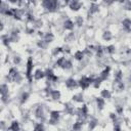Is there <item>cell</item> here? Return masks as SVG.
<instances>
[{"mask_svg":"<svg viewBox=\"0 0 131 131\" xmlns=\"http://www.w3.org/2000/svg\"><path fill=\"white\" fill-rule=\"evenodd\" d=\"M59 1H55V0H45L41 2V5L44 9H46L49 12H55L58 10L59 8Z\"/></svg>","mask_w":131,"mask_h":131,"instance_id":"1","label":"cell"},{"mask_svg":"<svg viewBox=\"0 0 131 131\" xmlns=\"http://www.w3.org/2000/svg\"><path fill=\"white\" fill-rule=\"evenodd\" d=\"M33 68H34V63H33V58L30 56L27 60V66H26V77L29 81V83L32 82L33 80Z\"/></svg>","mask_w":131,"mask_h":131,"instance_id":"2","label":"cell"},{"mask_svg":"<svg viewBox=\"0 0 131 131\" xmlns=\"http://www.w3.org/2000/svg\"><path fill=\"white\" fill-rule=\"evenodd\" d=\"M94 78L92 77H87V76H83L80 78V80L78 81V84L79 86L83 89V90H86L90 85H92V81H93Z\"/></svg>","mask_w":131,"mask_h":131,"instance_id":"3","label":"cell"},{"mask_svg":"<svg viewBox=\"0 0 131 131\" xmlns=\"http://www.w3.org/2000/svg\"><path fill=\"white\" fill-rule=\"evenodd\" d=\"M60 118V113L58 111H51L50 112V116H49V120H48V123L50 125H55L58 120Z\"/></svg>","mask_w":131,"mask_h":131,"instance_id":"4","label":"cell"},{"mask_svg":"<svg viewBox=\"0 0 131 131\" xmlns=\"http://www.w3.org/2000/svg\"><path fill=\"white\" fill-rule=\"evenodd\" d=\"M83 6V3H81L80 1L74 0V1H69V8L73 11H78L80 10V8Z\"/></svg>","mask_w":131,"mask_h":131,"instance_id":"5","label":"cell"},{"mask_svg":"<svg viewBox=\"0 0 131 131\" xmlns=\"http://www.w3.org/2000/svg\"><path fill=\"white\" fill-rule=\"evenodd\" d=\"M66 87L68 88V89H74V88H76L79 84H78V82L74 79V78H69L67 81H66Z\"/></svg>","mask_w":131,"mask_h":131,"instance_id":"6","label":"cell"},{"mask_svg":"<svg viewBox=\"0 0 131 131\" xmlns=\"http://www.w3.org/2000/svg\"><path fill=\"white\" fill-rule=\"evenodd\" d=\"M35 116L40 119L41 121H44V108L42 105H39L36 110H35Z\"/></svg>","mask_w":131,"mask_h":131,"instance_id":"7","label":"cell"},{"mask_svg":"<svg viewBox=\"0 0 131 131\" xmlns=\"http://www.w3.org/2000/svg\"><path fill=\"white\" fill-rule=\"evenodd\" d=\"M98 10H99V6H98V4H97V3H95V2H92V3L90 4V6H89L88 14H89V15L94 14V13L98 12Z\"/></svg>","mask_w":131,"mask_h":131,"instance_id":"8","label":"cell"},{"mask_svg":"<svg viewBox=\"0 0 131 131\" xmlns=\"http://www.w3.org/2000/svg\"><path fill=\"white\" fill-rule=\"evenodd\" d=\"M110 72H111V68H110V67H106V68L99 74V78H100L102 81H105V80L108 78V76H110Z\"/></svg>","mask_w":131,"mask_h":131,"instance_id":"9","label":"cell"},{"mask_svg":"<svg viewBox=\"0 0 131 131\" xmlns=\"http://www.w3.org/2000/svg\"><path fill=\"white\" fill-rule=\"evenodd\" d=\"M33 77H34L35 80H41V79H43L45 77V72L42 71V70H40V69H38V70L35 71Z\"/></svg>","mask_w":131,"mask_h":131,"instance_id":"10","label":"cell"},{"mask_svg":"<svg viewBox=\"0 0 131 131\" xmlns=\"http://www.w3.org/2000/svg\"><path fill=\"white\" fill-rule=\"evenodd\" d=\"M75 27V23L72 20V19H67L64 23H63V28L64 30H68V31H72Z\"/></svg>","mask_w":131,"mask_h":131,"instance_id":"11","label":"cell"},{"mask_svg":"<svg viewBox=\"0 0 131 131\" xmlns=\"http://www.w3.org/2000/svg\"><path fill=\"white\" fill-rule=\"evenodd\" d=\"M114 78H115L116 83L122 82V79H123V72H122L121 70L116 71V72H115V74H114Z\"/></svg>","mask_w":131,"mask_h":131,"instance_id":"12","label":"cell"},{"mask_svg":"<svg viewBox=\"0 0 131 131\" xmlns=\"http://www.w3.org/2000/svg\"><path fill=\"white\" fill-rule=\"evenodd\" d=\"M104 99L100 96V97H96V105H97V108L98 111H102L103 107H104Z\"/></svg>","mask_w":131,"mask_h":131,"instance_id":"13","label":"cell"},{"mask_svg":"<svg viewBox=\"0 0 131 131\" xmlns=\"http://www.w3.org/2000/svg\"><path fill=\"white\" fill-rule=\"evenodd\" d=\"M122 25H123V28L126 31H130L131 30V19L130 18H124L122 20Z\"/></svg>","mask_w":131,"mask_h":131,"instance_id":"14","label":"cell"},{"mask_svg":"<svg viewBox=\"0 0 131 131\" xmlns=\"http://www.w3.org/2000/svg\"><path fill=\"white\" fill-rule=\"evenodd\" d=\"M53 39H54V35H53L52 33L48 32V33H45V34H44L43 40H44L46 43H50V42H52V41H53Z\"/></svg>","mask_w":131,"mask_h":131,"instance_id":"15","label":"cell"},{"mask_svg":"<svg viewBox=\"0 0 131 131\" xmlns=\"http://www.w3.org/2000/svg\"><path fill=\"white\" fill-rule=\"evenodd\" d=\"M7 130H9V131H19V124H18V122L17 121L11 122V124L8 127Z\"/></svg>","mask_w":131,"mask_h":131,"instance_id":"16","label":"cell"},{"mask_svg":"<svg viewBox=\"0 0 131 131\" xmlns=\"http://www.w3.org/2000/svg\"><path fill=\"white\" fill-rule=\"evenodd\" d=\"M100 96H101L103 99H108V98H111L112 93H111V91L107 90V89H102L101 92H100Z\"/></svg>","mask_w":131,"mask_h":131,"instance_id":"17","label":"cell"},{"mask_svg":"<svg viewBox=\"0 0 131 131\" xmlns=\"http://www.w3.org/2000/svg\"><path fill=\"white\" fill-rule=\"evenodd\" d=\"M64 112H66L67 114H69V115H73V114L75 113V108H74V106H73L72 104L66 103V104H64Z\"/></svg>","mask_w":131,"mask_h":131,"instance_id":"18","label":"cell"},{"mask_svg":"<svg viewBox=\"0 0 131 131\" xmlns=\"http://www.w3.org/2000/svg\"><path fill=\"white\" fill-rule=\"evenodd\" d=\"M60 96H61V93L59 90H52V92L50 94V97L54 100H58L60 98Z\"/></svg>","mask_w":131,"mask_h":131,"instance_id":"19","label":"cell"},{"mask_svg":"<svg viewBox=\"0 0 131 131\" xmlns=\"http://www.w3.org/2000/svg\"><path fill=\"white\" fill-rule=\"evenodd\" d=\"M84 52L82 50H77L75 53H74V58L77 59V60H82L84 58Z\"/></svg>","mask_w":131,"mask_h":131,"instance_id":"20","label":"cell"},{"mask_svg":"<svg viewBox=\"0 0 131 131\" xmlns=\"http://www.w3.org/2000/svg\"><path fill=\"white\" fill-rule=\"evenodd\" d=\"M73 100H74L75 102H78V103H81V102H83L84 98H83V95H82V93H77V94L73 95Z\"/></svg>","mask_w":131,"mask_h":131,"instance_id":"21","label":"cell"},{"mask_svg":"<svg viewBox=\"0 0 131 131\" xmlns=\"http://www.w3.org/2000/svg\"><path fill=\"white\" fill-rule=\"evenodd\" d=\"M83 127V123L81 121H77L73 124V131H81Z\"/></svg>","mask_w":131,"mask_h":131,"instance_id":"22","label":"cell"},{"mask_svg":"<svg viewBox=\"0 0 131 131\" xmlns=\"http://www.w3.org/2000/svg\"><path fill=\"white\" fill-rule=\"evenodd\" d=\"M112 38H113V35L110 31H104L102 33V39L104 41H110V40H112Z\"/></svg>","mask_w":131,"mask_h":131,"instance_id":"23","label":"cell"},{"mask_svg":"<svg viewBox=\"0 0 131 131\" xmlns=\"http://www.w3.org/2000/svg\"><path fill=\"white\" fill-rule=\"evenodd\" d=\"M104 52L108 53V54H114L116 52V47L115 45H108L106 47H104Z\"/></svg>","mask_w":131,"mask_h":131,"instance_id":"24","label":"cell"},{"mask_svg":"<svg viewBox=\"0 0 131 131\" xmlns=\"http://www.w3.org/2000/svg\"><path fill=\"white\" fill-rule=\"evenodd\" d=\"M44 72H45V77H47V81H50L54 77V73H53V71L51 69H47Z\"/></svg>","mask_w":131,"mask_h":131,"instance_id":"25","label":"cell"},{"mask_svg":"<svg viewBox=\"0 0 131 131\" xmlns=\"http://www.w3.org/2000/svg\"><path fill=\"white\" fill-rule=\"evenodd\" d=\"M101 82H102V80H101L99 77H96V78L93 79V81H92V85H93L94 88H98V87L100 86Z\"/></svg>","mask_w":131,"mask_h":131,"instance_id":"26","label":"cell"},{"mask_svg":"<svg viewBox=\"0 0 131 131\" xmlns=\"http://www.w3.org/2000/svg\"><path fill=\"white\" fill-rule=\"evenodd\" d=\"M66 60H67V58H66V57H63V56H61V57H59V58L56 60L55 66H56V67H58V68H62V66H63V63L66 62Z\"/></svg>","mask_w":131,"mask_h":131,"instance_id":"27","label":"cell"},{"mask_svg":"<svg viewBox=\"0 0 131 131\" xmlns=\"http://www.w3.org/2000/svg\"><path fill=\"white\" fill-rule=\"evenodd\" d=\"M72 68H73V62H72L70 59H67L66 62H64L63 66H62V69L67 71V70H71Z\"/></svg>","mask_w":131,"mask_h":131,"instance_id":"28","label":"cell"},{"mask_svg":"<svg viewBox=\"0 0 131 131\" xmlns=\"http://www.w3.org/2000/svg\"><path fill=\"white\" fill-rule=\"evenodd\" d=\"M30 97V93L29 92H24L23 94H21V96H20V103H25L27 100H28V98Z\"/></svg>","mask_w":131,"mask_h":131,"instance_id":"29","label":"cell"},{"mask_svg":"<svg viewBox=\"0 0 131 131\" xmlns=\"http://www.w3.org/2000/svg\"><path fill=\"white\" fill-rule=\"evenodd\" d=\"M61 52H63V48L62 47H55V48L52 49V55H54V56L58 55Z\"/></svg>","mask_w":131,"mask_h":131,"instance_id":"30","label":"cell"},{"mask_svg":"<svg viewBox=\"0 0 131 131\" xmlns=\"http://www.w3.org/2000/svg\"><path fill=\"white\" fill-rule=\"evenodd\" d=\"M47 44H48V43H46L43 39H41V40H39V41L37 42V46H38L39 48H41V49L46 48V47H47Z\"/></svg>","mask_w":131,"mask_h":131,"instance_id":"31","label":"cell"},{"mask_svg":"<svg viewBox=\"0 0 131 131\" xmlns=\"http://www.w3.org/2000/svg\"><path fill=\"white\" fill-rule=\"evenodd\" d=\"M4 94H8V85L5 83L1 85V95H4Z\"/></svg>","mask_w":131,"mask_h":131,"instance_id":"32","label":"cell"},{"mask_svg":"<svg viewBox=\"0 0 131 131\" xmlns=\"http://www.w3.org/2000/svg\"><path fill=\"white\" fill-rule=\"evenodd\" d=\"M83 23H84V19H83V17H82L81 15L76 16V21H75V25H77L78 27H81V26L83 25Z\"/></svg>","mask_w":131,"mask_h":131,"instance_id":"33","label":"cell"},{"mask_svg":"<svg viewBox=\"0 0 131 131\" xmlns=\"http://www.w3.org/2000/svg\"><path fill=\"white\" fill-rule=\"evenodd\" d=\"M96 126H97V120H96V119H91V120L89 121V128L92 130V129H94Z\"/></svg>","mask_w":131,"mask_h":131,"instance_id":"34","label":"cell"},{"mask_svg":"<svg viewBox=\"0 0 131 131\" xmlns=\"http://www.w3.org/2000/svg\"><path fill=\"white\" fill-rule=\"evenodd\" d=\"M34 131H44V125L42 123H38L35 125Z\"/></svg>","mask_w":131,"mask_h":131,"instance_id":"35","label":"cell"},{"mask_svg":"<svg viewBox=\"0 0 131 131\" xmlns=\"http://www.w3.org/2000/svg\"><path fill=\"white\" fill-rule=\"evenodd\" d=\"M33 24H34V26H33L34 28H40V27L43 26V21H42L41 19H36Z\"/></svg>","mask_w":131,"mask_h":131,"instance_id":"36","label":"cell"},{"mask_svg":"<svg viewBox=\"0 0 131 131\" xmlns=\"http://www.w3.org/2000/svg\"><path fill=\"white\" fill-rule=\"evenodd\" d=\"M66 40H67V41H74V40H75V35H74V33H73V32L69 33V34L66 36Z\"/></svg>","mask_w":131,"mask_h":131,"instance_id":"37","label":"cell"},{"mask_svg":"<svg viewBox=\"0 0 131 131\" xmlns=\"http://www.w3.org/2000/svg\"><path fill=\"white\" fill-rule=\"evenodd\" d=\"M20 62H21V58H20V56L15 55V56L13 57V63H14L15 66H18Z\"/></svg>","mask_w":131,"mask_h":131,"instance_id":"38","label":"cell"},{"mask_svg":"<svg viewBox=\"0 0 131 131\" xmlns=\"http://www.w3.org/2000/svg\"><path fill=\"white\" fill-rule=\"evenodd\" d=\"M21 81H23V76L20 74H17L13 79V82H15V83H20Z\"/></svg>","mask_w":131,"mask_h":131,"instance_id":"39","label":"cell"},{"mask_svg":"<svg viewBox=\"0 0 131 131\" xmlns=\"http://www.w3.org/2000/svg\"><path fill=\"white\" fill-rule=\"evenodd\" d=\"M117 88H118V90H119V91L124 90V88H125L124 83H123V82H119V83H117Z\"/></svg>","mask_w":131,"mask_h":131,"instance_id":"40","label":"cell"},{"mask_svg":"<svg viewBox=\"0 0 131 131\" xmlns=\"http://www.w3.org/2000/svg\"><path fill=\"white\" fill-rule=\"evenodd\" d=\"M124 8L126 10H131V1H127L124 3Z\"/></svg>","mask_w":131,"mask_h":131,"instance_id":"41","label":"cell"},{"mask_svg":"<svg viewBox=\"0 0 131 131\" xmlns=\"http://www.w3.org/2000/svg\"><path fill=\"white\" fill-rule=\"evenodd\" d=\"M122 113H123V106H121V105H117V106H116V114L121 115Z\"/></svg>","mask_w":131,"mask_h":131,"instance_id":"42","label":"cell"},{"mask_svg":"<svg viewBox=\"0 0 131 131\" xmlns=\"http://www.w3.org/2000/svg\"><path fill=\"white\" fill-rule=\"evenodd\" d=\"M121 125L120 124H115L114 125V131H121Z\"/></svg>","mask_w":131,"mask_h":131,"instance_id":"43","label":"cell"},{"mask_svg":"<svg viewBox=\"0 0 131 131\" xmlns=\"http://www.w3.org/2000/svg\"><path fill=\"white\" fill-rule=\"evenodd\" d=\"M129 80H130V81H131V75H130V76H129Z\"/></svg>","mask_w":131,"mask_h":131,"instance_id":"44","label":"cell"}]
</instances>
